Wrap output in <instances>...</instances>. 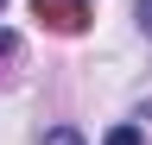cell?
Masks as SVG:
<instances>
[{
    "label": "cell",
    "mask_w": 152,
    "mask_h": 145,
    "mask_svg": "<svg viewBox=\"0 0 152 145\" xmlns=\"http://www.w3.org/2000/svg\"><path fill=\"white\" fill-rule=\"evenodd\" d=\"M13 44H19V38H13V32H0V57H7V50H13Z\"/></svg>",
    "instance_id": "cell-5"
},
{
    "label": "cell",
    "mask_w": 152,
    "mask_h": 145,
    "mask_svg": "<svg viewBox=\"0 0 152 145\" xmlns=\"http://www.w3.org/2000/svg\"><path fill=\"white\" fill-rule=\"evenodd\" d=\"M32 13H38L51 32H83V25H89V6H83V0H32Z\"/></svg>",
    "instance_id": "cell-1"
},
{
    "label": "cell",
    "mask_w": 152,
    "mask_h": 145,
    "mask_svg": "<svg viewBox=\"0 0 152 145\" xmlns=\"http://www.w3.org/2000/svg\"><path fill=\"white\" fill-rule=\"evenodd\" d=\"M45 145H83V139H76L70 126H51V133H45Z\"/></svg>",
    "instance_id": "cell-3"
},
{
    "label": "cell",
    "mask_w": 152,
    "mask_h": 145,
    "mask_svg": "<svg viewBox=\"0 0 152 145\" xmlns=\"http://www.w3.org/2000/svg\"><path fill=\"white\" fill-rule=\"evenodd\" d=\"M0 6H7V0H0Z\"/></svg>",
    "instance_id": "cell-6"
},
{
    "label": "cell",
    "mask_w": 152,
    "mask_h": 145,
    "mask_svg": "<svg viewBox=\"0 0 152 145\" xmlns=\"http://www.w3.org/2000/svg\"><path fill=\"white\" fill-rule=\"evenodd\" d=\"M108 145H140V126H114V133H108Z\"/></svg>",
    "instance_id": "cell-2"
},
{
    "label": "cell",
    "mask_w": 152,
    "mask_h": 145,
    "mask_svg": "<svg viewBox=\"0 0 152 145\" xmlns=\"http://www.w3.org/2000/svg\"><path fill=\"white\" fill-rule=\"evenodd\" d=\"M140 25H146V32H152V0H140Z\"/></svg>",
    "instance_id": "cell-4"
}]
</instances>
